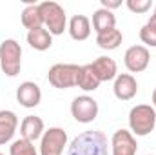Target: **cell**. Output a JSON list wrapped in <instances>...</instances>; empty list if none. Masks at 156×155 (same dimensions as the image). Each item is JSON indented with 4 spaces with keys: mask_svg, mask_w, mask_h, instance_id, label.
I'll list each match as a JSON object with an SVG mask.
<instances>
[{
    "mask_svg": "<svg viewBox=\"0 0 156 155\" xmlns=\"http://www.w3.org/2000/svg\"><path fill=\"white\" fill-rule=\"evenodd\" d=\"M67 146V133L64 128H49L40 139V155H62Z\"/></svg>",
    "mask_w": 156,
    "mask_h": 155,
    "instance_id": "cell-6",
    "label": "cell"
},
{
    "mask_svg": "<svg viewBox=\"0 0 156 155\" xmlns=\"http://www.w3.org/2000/svg\"><path fill=\"white\" fill-rule=\"evenodd\" d=\"M9 155H38V152L33 146V142H29V141L20 137L9 146Z\"/></svg>",
    "mask_w": 156,
    "mask_h": 155,
    "instance_id": "cell-21",
    "label": "cell"
},
{
    "mask_svg": "<svg viewBox=\"0 0 156 155\" xmlns=\"http://www.w3.org/2000/svg\"><path fill=\"white\" fill-rule=\"evenodd\" d=\"M27 44L37 51H45L53 46V35L45 28L31 29V31H27Z\"/></svg>",
    "mask_w": 156,
    "mask_h": 155,
    "instance_id": "cell-18",
    "label": "cell"
},
{
    "mask_svg": "<svg viewBox=\"0 0 156 155\" xmlns=\"http://www.w3.org/2000/svg\"><path fill=\"white\" fill-rule=\"evenodd\" d=\"M42 17H44V26L51 35H62L67 28V15L64 11V7L53 0L42 2L38 4Z\"/></svg>",
    "mask_w": 156,
    "mask_h": 155,
    "instance_id": "cell-4",
    "label": "cell"
},
{
    "mask_svg": "<svg viewBox=\"0 0 156 155\" xmlns=\"http://www.w3.org/2000/svg\"><path fill=\"white\" fill-rule=\"evenodd\" d=\"M93 28H94L96 35L105 33L109 29H115L116 28V17L113 15V11L100 7L93 13Z\"/></svg>",
    "mask_w": 156,
    "mask_h": 155,
    "instance_id": "cell-15",
    "label": "cell"
},
{
    "mask_svg": "<svg viewBox=\"0 0 156 155\" xmlns=\"http://www.w3.org/2000/svg\"><path fill=\"white\" fill-rule=\"evenodd\" d=\"M20 20H22V26L26 29H38L44 28V17H42V11H40L38 4H29L24 7L22 15H20Z\"/></svg>",
    "mask_w": 156,
    "mask_h": 155,
    "instance_id": "cell-17",
    "label": "cell"
},
{
    "mask_svg": "<svg viewBox=\"0 0 156 155\" xmlns=\"http://www.w3.org/2000/svg\"><path fill=\"white\" fill-rule=\"evenodd\" d=\"M71 115L82 124H89L98 117V102L89 95H80L71 102Z\"/></svg>",
    "mask_w": 156,
    "mask_h": 155,
    "instance_id": "cell-7",
    "label": "cell"
},
{
    "mask_svg": "<svg viewBox=\"0 0 156 155\" xmlns=\"http://www.w3.org/2000/svg\"><path fill=\"white\" fill-rule=\"evenodd\" d=\"M125 6H127L133 13L142 15V13H147V11L153 7V2H151V0H127Z\"/></svg>",
    "mask_w": 156,
    "mask_h": 155,
    "instance_id": "cell-22",
    "label": "cell"
},
{
    "mask_svg": "<svg viewBox=\"0 0 156 155\" xmlns=\"http://www.w3.org/2000/svg\"><path fill=\"white\" fill-rule=\"evenodd\" d=\"M0 155H4V153H0Z\"/></svg>",
    "mask_w": 156,
    "mask_h": 155,
    "instance_id": "cell-28",
    "label": "cell"
},
{
    "mask_svg": "<svg viewBox=\"0 0 156 155\" xmlns=\"http://www.w3.org/2000/svg\"><path fill=\"white\" fill-rule=\"evenodd\" d=\"M16 126H18V117L15 112H9V110L0 112V146L13 139Z\"/></svg>",
    "mask_w": 156,
    "mask_h": 155,
    "instance_id": "cell-14",
    "label": "cell"
},
{
    "mask_svg": "<svg viewBox=\"0 0 156 155\" xmlns=\"http://www.w3.org/2000/svg\"><path fill=\"white\" fill-rule=\"evenodd\" d=\"M153 108L156 110V88H154V91H153Z\"/></svg>",
    "mask_w": 156,
    "mask_h": 155,
    "instance_id": "cell-26",
    "label": "cell"
},
{
    "mask_svg": "<svg viewBox=\"0 0 156 155\" xmlns=\"http://www.w3.org/2000/svg\"><path fill=\"white\" fill-rule=\"evenodd\" d=\"M69 35L73 40H87L91 35V22L85 15H75L69 22Z\"/></svg>",
    "mask_w": 156,
    "mask_h": 155,
    "instance_id": "cell-16",
    "label": "cell"
},
{
    "mask_svg": "<svg viewBox=\"0 0 156 155\" xmlns=\"http://www.w3.org/2000/svg\"><path fill=\"white\" fill-rule=\"evenodd\" d=\"M111 146H113V155H136V150H138L134 135L127 130L115 131L111 139Z\"/></svg>",
    "mask_w": 156,
    "mask_h": 155,
    "instance_id": "cell-9",
    "label": "cell"
},
{
    "mask_svg": "<svg viewBox=\"0 0 156 155\" xmlns=\"http://www.w3.org/2000/svg\"><path fill=\"white\" fill-rule=\"evenodd\" d=\"M154 13H156V4H154Z\"/></svg>",
    "mask_w": 156,
    "mask_h": 155,
    "instance_id": "cell-27",
    "label": "cell"
},
{
    "mask_svg": "<svg viewBox=\"0 0 156 155\" xmlns=\"http://www.w3.org/2000/svg\"><path fill=\"white\" fill-rule=\"evenodd\" d=\"M0 68L7 77H16L22 68V47L16 40L5 39L0 44Z\"/></svg>",
    "mask_w": 156,
    "mask_h": 155,
    "instance_id": "cell-3",
    "label": "cell"
},
{
    "mask_svg": "<svg viewBox=\"0 0 156 155\" xmlns=\"http://www.w3.org/2000/svg\"><path fill=\"white\" fill-rule=\"evenodd\" d=\"M80 66L76 64H55L49 68L47 80L56 89H69L78 84Z\"/></svg>",
    "mask_w": 156,
    "mask_h": 155,
    "instance_id": "cell-5",
    "label": "cell"
},
{
    "mask_svg": "<svg viewBox=\"0 0 156 155\" xmlns=\"http://www.w3.org/2000/svg\"><path fill=\"white\" fill-rule=\"evenodd\" d=\"M140 40H142L144 44L151 46V47H156V29L145 24V26L140 29Z\"/></svg>",
    "mask_w": 156,
    "mask_h": 155,
    "instance_id": "cell-23",
    "label": "cell"
},
{
    "mask_svg": "<svg viewBox=\"0 0 156 155\" xmlns=\"http://www.w3.org/2000/svg\"><path fill=\"white\" fill-rule=\"evenodd\" d=\"M94 73L100 82H109V80H115L118 75L116 70V62L111 59V57H98L94 62H91Z\"/></svg>",
    "mask_w": 156,
    "mask_h": 155,
    "instance_id": "cell-13",
    "label": "cell"
},
{
    "mask_svg": "<svg viewBox=\"0 0 156 155\" xmlns=\"http://www.w3.org/2000/svg\"><path fill=\"white\" fill-rule=\"evenodd\" d=\"M131 131L138 137L149 135L156 126V110L151 104H138L129 112Z\"/></svg>",
    "mask_w": 156,
    "mask_h": 155,
    "instance_id": "cell-2",
    "label": "cell"
},
{
    "mask_svg": "<svg viewBox=\"0 0 156 155\" xmlns=\"http://www.w3.org/2000/svg\"><path fill=\"white\" fill-rule=\"evenodd\" d=\"M44 131H45L44 130V120L40 117H37V115L24 117V120L20 124V135H22V139H26L29 142H35V141L42 139Z\"/></svg>",
    "mask_w": 156,
    "mask_h": 155,
    "instance_id": "cell-12",
    "label": "cell"
},
{
    "mask_svg": "<svg viewBox=\"0 0 156 155\" xmlns=\"http://www.w3.org/2000/svg\"><path fill=\"white\" fill-rule=\"evenodd\" d=\"M147 26H151V28H154L156 29V13L154 15H151V18L147 20Z\"/></svg>",
    "mask_w": 156,
    "mask_h": 155,
    "instance_id": "cell-25",
    "label": "cell"
},
{
    "mask_svg": "<svg viewBox=\"0 0 156 155\" xmlns=\"http://www.w3.org/2000/svg\"><path fill=\"white\" fill-rule=\"evenodd\" d=\"M113 91H115V97L118 100H131L138 93V82L129 73H120L115 78Z\"/></svg>",
    "mask_w": 156,
    "mask_h": 155,
    "instance_id": "cell-11",
    "label": "cell"
},
{
    "mask_svg": "<svg viewBox=\"0 0 156 155\" xmlns=\"http://www.w3.org/2000/svg\"><path fill=\"white\" fill-rule=\"evenodd\" d=\"M80 89L83 91H94L98 89L100 86V80L96 77L94 70L91 64H85V66H80V73H78V84H76Z\"/></svg>",
    "mask_w": 156,
    "mask_h": 155,
    "instance_id": "cell-19",
    "label": "cell"
},
{
    "mask_svg": "<svg viewBox=\"0 0 156 155\" xmlns=\"http://www.w3.org/2000/svg\"><path fill=\"white\" fill-rule=\"evenodd\" d=\"M107 137L100 130H89L76 135L69 148L67 155H109L107 152Z\"/></svg>",
    "mask_w": 156,
    "mask_h": 155,
    "instance_id": "cell-1",
    "label": "cell"
},
{
    "mask_svg": "<svg viewBox=\"0 0 156 155\" xmlns=\"http://www.w3.org/2000/svg\"><path fill=\"white\" fill-rule=\"evenodd\" d=\"M16 100L20 106L24 108H37L42 100V91H40V86L31 82V80H26L22 82L18 88H16Z\"/></svg>",
    "mask_w": 156,
    "mask_h": 155,
    "instance_id": "cell-10",
    "label": "cell"
},
{
    "mask_svg": "<svg viewBox=\"0 0 156 155\" xmlns=\"http://www.w3.org/2000/svg\"><path fill=\"white\" fill-rule=\"evenodd\" d=\"M120 6H122V0H102V7L104 9H109V11L116 9Z\"/></svg>",
    "mask_w": 156,
    "mask_h": 155,
    "instance_id": "cell-24",
    "label": "cell"
},
{
    "mask_svg": "<svg viewBox=\"0 0 156 155\" xmlns=\"http://www.w3.org/2000/svg\"><path fill=\"white\" fill-rule=\"evenodd\" d=\"M122 40H123V35H122V31L120 29H109V31H105V33H100V35H96V44L102 47V49H107V51H111V49H116L118 46L122 44Z\"/></svg>",
    "mask_w": 156,
    "mask_h": 155,
    "instance_id": "cell-20",
    "label": "cell"
},
{
    "mask_svg": "<svg viewBox=\"0 0 156 155\" xmlns=\"http://www.w3.org/2000/svg\"><path fill=\"white\" fill-rule=\"evenodd\" d=\"M151 60V53L145 46H131L123 55V64L131 73L145 71Z\"/></svg>",
    "mask_w": 156,
    "mask_h": 155,
    "instance_id": "cell-8",
    "label": "cell"
}]
</instances>
